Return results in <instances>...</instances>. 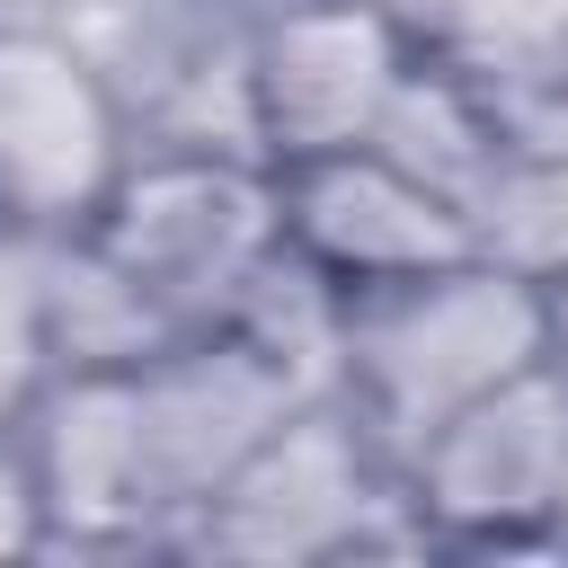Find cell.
<instances>
[{"label":"cell","instance_id":"cell-12","mask_svg":"<svg viewBox=\"0 0 568 568\" xmlns=\"http://www.w3.org/2000/svg\"><path fill=\"white\" fill-rule=\"evenodd\" d=\"M462 36L497 62H541L568 44V0H462Z\"/></svg>","mask_w":568,"mask_h":568},{"label":"cell","instance_id":"cell-8","mask_svg":"<svg viewBox=\"0 0 568 568\" xmlns=\"http://www.w3.org/2000/svg\"><path fill=\"white\" fill-rule=\"evenodd\" d=\"M355 497V453L328 435V426H293L275 444H257L231 479V532L240 541H266V550H311L337 532Z\"/></svg>","mask_w":568,"mask_h":568},{"label":"cell","instance_id":"cell-11","mask_svg":"<svg viewBox=\"0 0 568 568\" xmlns=\"http://www.w3.org/2000/svg\"><path fill=\"white\" fill-rule=\"evenodd\" d=\"M497 231H506L515 257H532V266H568V151H559L550 169L497 186Z\"/></svg>","mask_w":568,"mask_h":568},{"label":"cell","instance_id":"cell-6","mask_svg":"<svg viewBox=\"0 0 568 568\" xmlns=\"http://www.w3.org/2000/svg\"><path fill=\"white\" fill-rule=\"evenodd\" d=\"M142 399V479H222L231 462L257 453L266 435V408H275V373L266 355H213V364H186V373H160Z\"/></svg>","mask_w":568,"mask_h":568},{"label":"cell","instance_id":"cell-7","mask_svg":"<svg viewBox=\"0 0 568 568\" xmlns=\"http://www.w3.org/2000/svg\"><path fill=\"white\" fill-rule=\"evenodd\" d=\"M257 248V195L240 178H213V169H186V178H160L133 195V222L115 240L124 257V284L133 293H186V284H213L231 266H248ZM222 293V284H213Z\"/></svg>","mask_w":568,"mask_h":568},{"label":"cell","instance_id":"cell-5","mask_svg":"<svg viewBox=\"0 0 568 568\" xmlns=\"http://www.w3.org/2000/svg\"><path fill=\"white\" fill-rule=\"evenodd\" d=\"M106 160V115L89 98V80L44 53V44H9L0 53V186L18 204H71Z\"/></svg>","mask_w":568,"mask_h":568},{"label":"cell","instance_id":"cell-14","mask_svg":"<svg viewBox=\"0 0 568 568\" xmlns=\"http://www.w3.org/2000/svg\"><path fill=\"white\" fill-rule=\"evenodd\" d=\"M27 541V488H18V470H0V550H18Z\"/></svg>","mask_w":568,"mask_h":568},{"label":"cell","instance_id":"cell-13","mask_svg":"<svg viewBox=\"0 0 568 568\" xmlns=\"http://www.w3.org/2000/svg\"><path fill=\"white\" fill-rule=\"evenodd\" d=\"M36 328H44V284L18 248H0V399L27 382L36 364Z\"/></svg>","mask_w":568,"mask_h":568},{"label":"cell","instance_id":"cell-2","mask_svg":"<svg viewBox=\"0 0 568 568\" xmlns=\"http://www.w3.org/2000/svg\"><path fill=\"white\" fill-rule=\"evenodd\" d=\"M559 470H568V399L532 373L479 390L470 408H453L435 426V506L462 515V524H515V515H541L559 497Z\"/></svg>","mask_w":568,"mask_h":568},{"label":"cell","instance_id":"cell-3","mask_svg":"<svg viewBox=\"0 0 568 568\" xmlns=\"http://www.w3.org/2000/svg\"><path fill=\"white\" fill-rule=\"evenodd\" d=\"M257 98L266 124L293 151H337L355 133H373L382 98H390V36L364 9H320L275 27L266 62H257Z\"/></svg>","mask_w":568,"mask_h":568},{"label":"cell","instance_id":"cell-15","mask_svg":"<svg viewBox=\"0 0 568 568\" xmlns=\"http://www.w3.org/2000/svg\"><path fill=\"white\" fill-rule=\"evenodd\" d=\"M550 337H559V346H568V293H559V302H550Z\"/></svg>","mask_w":568,"mask_h":568},{"label":"cell","instance_id":"cell-4","mask_svg":"<svg viewBox=\"0 0 568 568\" xmlns=\"http://www.w3.org/2000/svg\"><path fill=\"white\" fill-rule=\"evenodd\" d=\"M302 240L328 257V266H355V275H435L453 266L470 240H462V213L417 186L408 169L390 160H328L311 186H302Z\"/></svg>","mask_w":568,"mask_h":568},{"label":"cell","instance_id":"cell-10","mask_svg":"<svg viewBox=\"0 0 568 568\" xmlns=\"http://www.w3.org/2000/svg\"><path fill=\"white\" fill-rule=\"evenodd\" d=\"M373 142H382V160L390 169H408L417 186H435V195H453V186H470L479 178V124L453 106V89H399L390 80V98H382V115H373Z\"/></svg>","mask_w":568,"mask_h":568},{"label":"cell","instance_id":"cell-1","mask_svg":"<svg viewBox=\"0 0 568 568\" xmlns=\"http://www.w3.org/2000/svg\"><path fill=\"white\" fill-rule=\"evenodd\" d=\"M532 346H541V311L506 275H444L435 266L399 311H382L364 328V373L408 435H435L479 390L515 382L532 364Z\"/></svg>","mask_w":568,"mask_h":568},{"label":"cell","instance_id":"cell-9","mask_svg":"<svg viewBox=\"0 0 568 568\" xmlns=\"http://www.w3.org/2000/svg\"><path fill=\"white\" fill-rule=\"evenodd\" d=\"M142 488V399L124 382H80L53 408V497L80 524L124 515Z\"/></svg>","mask_w":568,"mask_h":568}]
</instances>
